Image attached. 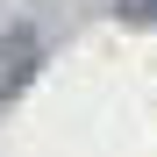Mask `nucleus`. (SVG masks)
Masks as SVG:
<instances>
[{
    "mask_svg": "<svg viewBox=\"0 0 157 157\" xmlns=\"http://www.w3.org/2000/svg\"><path fill=\"white\" fill-rule=\"evenodd\" d=\"M29 71H36V36H29V29H7V36H0V100L21 93Z\"/></svg>",
    "mask_w": 157,
    "mask_h": 157,
    "instance_id": "1",
    "label": "nucleus"
},
{
    "mask_svg": "<svg viewBox=\"0 0 157 157\" xmlns=\"http://www.w3.org/2000/svg\"><path fill=\"white\" fill-rule=\"evenodd\" d=\"M121 21H157V0H114Z\"/></svg>",
    "mask_w": 157,
    "mask_h": 157,
    "instance_id": "2",
    "label": "nucleus"
}]
</instances>
